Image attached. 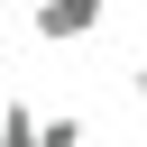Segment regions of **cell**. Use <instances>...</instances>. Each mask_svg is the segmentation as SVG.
Returning <instances> with one entry per match:
<instances>
[{"mask_svg":"<svg viewBox=\"0 0 147 147\" xmlns=\"http://www.w3.org/2000/svg\"><path fill=\"white\" fill-rule=\"evenodd\" d=\"M0 147H46V110L18 92V101H0Z\"/></svg>","mask_w":147,"mask_h":147,"instance_id":"7a4b0ae2","label":"cell"},{"mask_svg":"<svg viewBox=\"0 0 147 147\" xmlns=\"http://www.w3.org/2000/svg\"><path fill=\"white\" fill-rule=\"evenodd\" d=\"M101 18H110V0H37V9H28L37 46H74V37H92Z\"/></svg>","mask_w":147,"mask_h":147,"instance_id":"6da1fadb","label":"cell"},{"mask_svg":"<svg viewBox=\"0 0 147 147\" xmlns=\"http://www.w3.org/2000/svg\"><path fill=\"white\" fill-rule=\"evenodd\" d=\"M129 92H138V110H147V64H138V74H129Z\"/></svg>","mask_w":147,"mask_h":147,"instance_id":"277c9868","label":"cell"},{"mask_svg":"<svg viewBox=\"0 0 147 147\" xmlns=\"http://www.w3.org/2000/svg\"><path fill=\"white\" fill-rule=\"evenodd\" d=\"M46 147H92V119H83V110H55V119H46Z\"/></svg>","mask_w":147,"mask_h":147,"instance_id":"3957f363","label":"cell"}]
</instances>
